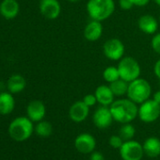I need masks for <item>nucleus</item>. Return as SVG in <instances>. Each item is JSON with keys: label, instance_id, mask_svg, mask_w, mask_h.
Returning a JSON list of instances; mask_svg holds the SVG:
<instances>
[{"label": "nucleus", "instance_id": "1", "mask_svg": "<svg viewBox=\"0 0 160 160\" xmlns=\"http://www.w3.org/2000/svg\"><path fill=\"white\" fill-rule=\"evenodd\" d=\"M114 121L120 123H127L133 122L138 114V108L137 104L130 99L115 100L109 107Z\"/></svg>", "mask_w": 160, "mask_h": 160}, {"label": "nucleus", "instance_id": "2", "mask_svg": "<svg viewBox=\"0 0 160 160\" xmlns=\"http://www.w3.org/2000/svg\"><path fill=\"white\" fill-rule=\"evenodd\" d=\"M115 12L114 0H89L87 12L92 20L99 22L108 19Z\"/></svg>", "mask_w": 160, "mask_h": 160}, {"label": "nucleus", "instance_id": "3", "mask_svg": "<svg viewBox=\"0 0 160 160\" xmlns=\"http://www.w3.org/2000/svg\"><path fill=\"white\" fill-rule=\"evenodd\" d=\"M33 131V122L28 117H18L14 119L9 126V134L11 138L18 142H23L28 139Z\"/></svg>", "mask_w": 160, "mask_h": 160}, {"label": "nucleus", "instance_id": "4", "mask_svg": "<svg viewBox=\"0 0 160 160\" xmlns=\"http://www.w3.org/2000/svg\"><path fill=\"white\" fill-rule=\"evenodd\" d=\"M126 94L128 99L137 105H140L150 99L152 95V87L147 80L138 77L129 83Z\"/></svg>", "mask_w": 160, "mask_h": 160}, {"label": "nucleus", "instance_id": "5", "mask_svg": "<svg viewBox=\"0 0 160 160\" xmlns=\"http://www.w3.org/2000/svg\"><path fill=\"white\" fill-rule=\"evenodd\" d=\"M120 78L130 83L139 77L141 70L138 62L132 57H125L120 59L118 64Z\"/></svg>", "mask_w": 160, "mask_h": 160}, {"label": "nucleus", "instance_id": "6", "mask_svg": "<svg viewBox=\"0 0 160 160\" xmlns=\"http://www.w3.org/2000/svg\"><path fill=\"white\" fill-rule=\"evenodd\" d=\"M138 118L146 123L153 122L160 117V104L153 99H148L138 108Z\"/></svg>", "mask_w": 160, "mask_h": 160}, {"label": "nucleus", "instance_id": "7", "mask_svg": "<svg viewBox=\"0 0 160 160\" xmlns=\"http://www.w3.org/2000/svg\"><path fill=\"white\" fill-rule=\"evenodd\" d=\"M122 160H141L144 155L142 145L136 140H126L119 149Z\"/></svg>", "mask_w": 160, "mask_h": 160}, {"label": "nucleus", "instance_id": "8", "mask_svg": "<svg viewBox=\"0 0 160 160\" xmlns=\"http://www.w3.org/2000/svg\"><path fill=\"white\" fill-rule=\"evenodd\" d=\"M124 45L117 38L108 39L103 45L104 55L110 60H120L124 55Z\"/></svg>", "mask_w": 160, "mask_h": 160}, {"label": "nucleus", "instance_id": "9", "mask_svg": "<svg viewBox=\"0 0 160 160\" xmlns=\"http://www.w3.org/2000/svg\"><path fill=\"white\" fill-rule=\"evenodd\" d=\"M93 123L99 129H106L108 128L112 122L114 121L110 108L108 107L101 106L99 107L93 113L92 116Z\"/></svg>", "mask_w": 160, "mask_h": 160}, {"label": "nucleus", "instance_id": "10", "mask_svg": "<svg viewBox=\"0 0 160 160\" xmlns=\"http://www.w3.org/2000/svg\"><path fill=\"white\" fill-rule=\"evenodd\" d=\"M74 147L81 153H92L96 147V140L92 135L82 133L74 139Z\"/></svg>", "mask_w": 160, "mask_h": 160}, {"label": "nucleus", "instance_id": "11", "mask_svg": "<svg viewBox=\"0 0 160 160\" xmlns=\"http://www.w3.org/2000/svg\"><path fill=\"white\" fill-rule=\"evenodd\" d=\"M40 12L46 19L55 20L61 12V6L58 0H41Z\"/></svg>", "mask_w": 160, "mask_h": 160}, {"label": "nucleus", "instance_id": "12", "mask_svg": "<svg viewBox=\"0 0 160 160\" xmlns=\"http://www.w3.org/2000/svg\"><path fill=\"white\" fill-rule=\"evenodd\" d=\"M90 113V108L82 101L73 103L69 109V117L74 122H84Z\"/></svg>", "mask_w": 160, "mask_h": 160}, {"label": "nucleus", "instance_id": "13", "mask_svg": "<svg viewBox=\"0 0 160 160\" xmlns=\"http://www.w3.org/2000/svg\"><path fill=\"white\" fill-rule=\"evenodd\" d=\"M46 113V108L44 104L40 100L31 101L27 108L28 117L34 122H38L42 121Z\"/></svg>", "mask_w": 160, "mask_h": 160}, {"label": "nucleus", "instance_id": "14", "mask_svg": "<svg viewBox=\"0 0 160 160\" xmlns=\"http://www.w3.org/2000/svg\"><path fill=\"white\" fill-rule=\"evenodd\" d=\"M138 28L147 35L155 34L158 29L157 20L151 14H144L139 17L138 21Z\"/></svg>", "mask_w": 160, "mask_h": 160}, {"label": "nucleus", "instance_id": "15", "mask_svg": "<svg viewBox=\"0 0 160 160\" xmlns=\"http://www.w3.org/2000/svg\"><path fill=\"white\" fill-rule=\"evenodd\" d=\"M20 11L19 3L16 0H3L0 4V14L5 19H14Z\"/></svg>", "mask_w": 160, "mask_h": 160}, {"label": "nucleus", "instance_id": "16", "mask_svg": "<svg viewBox=\"0 0 160 160\" xmlns=\"http://www.w3.org/2000/svg\"><path fill=\"white\" fill-rule=\"evenodd\" d=\"M103 34V26L101 22L92 20L84 28V37L89 42L98 41Z\"/></svg>", "mask_w": 160, "mask_h": 160}, {"label": "nucleus", "instance_id": "17", "mask_svg": "<svg viewBox=\"0 0 160 160\" xmlns=\"http://www.w3.org/2000/svg\"><path fill=\"white\" fill-rule=\"evenodd\" d=\"M94 94L96 96L97 103H99L101 106L110 107V105L115 101L114 100L115 95L113 94L110 87L107 85H101L97 87Z\"/></svg>", "mask_w": 160, "mask_h": 160}, {"label": "nucleus", "instance_id": "18", "mask_svg": "<svg viewBox=\"0 0 160 160\" xmlns=\"http://www.w3.org/2000/svg\"><path fill=\"white\" fill-rule=\"evenodd\" d=\"M144 153L152 158L157 157L160 154V139L156 137L148 138L142 144Z\"/></svg>", "mask_w": 160, "mask_h": 160}, {"label": "nucleus", "instance_id": "19", "mask_svg": "<svg viewBox=\"0 0 160 160\" xmlns=\"http://www.w3.org/2000/svg\"><path fill=\"white\" fill-rule=\"evenodd\" d=\"M26 86H27V81L25 77L21 74L12 75L7 82V89L12 94L23 92Z\"/></svg>", "mask_w": 160, "mask_h": 160}, {"label": "nucleus", "instance_id": "20", "mask_svg": "<svg viewBox=\"0 0 160 160\" xmlns=\"http://www.w3.org/2000/svg\"><path fill=\"white\" fill-rule=\"evenodd\" d=\"M15 107V101L12 93L0 92V114L9 115L11 114Z\"/></svg>", "mask_w": 160, "mask_h": 160}, {"label": "nucleus", "instance_id": "21", "mask_svg": "<svg viewBox=\"0 0 160 160\" xmlns=\"http://www.w3.org/2000/svg\"><path fill=\"white\" fill-rule=\"evenodd\" d=\"M129 83L122 80V78H119L116 81L109 84V87L115 96H122L127 93Z\"/></svg>", "mask_w": 160, "mask_h": 160}, {"label": "nucleus", "instance_id": "22", "mask_svg": "<svg viewBox=\"0 0 160 160\" xmlns=\"http://www.w3.org/2000/svg\"><path fill=\"white\" fill-rule=\"evenodd\" d=\"M34 130H35V133L38 136H40L42 138H47L52 134L53 126L49 122L41 121V122H38V123L36 124Z\"/></svg>", "mask_w": 160, "mask_h": 160}, {"label": "nucleus", "instance_id": "23", "mask_svg": "<svg viewBox=\"0 0 160 160\" xmlns=\"http://www.w3.org/2000/svg\"><path fill=\"white\" fill-rule=\"evenodd\" d=\"M103 78L105 81H107L109 84L118 80L120 78V72H119L118 67L116 66L107 67L103 72Z\"/></svg>", "mask_w": 160, "mask_h": 160}, {"label": "nucleus", "instance_id": "24", "mask_svg": "<svg viewBox=\"0 0 160 160\" xmlns=\"http://www.w3.org/2000/svg\"><path fill=\"white\" fill-rule=\"evenodd\" d=\"M135 134H136V129L130 122L122 123V125L121 126L119 130V135L124 141L132 139Z\"/></svg>", "mask_w": 160, "mask_h": 160}, {"label": "nucleus", "instance_id": "25", "mask_svg": "<svg viewBox=\"0 0 160 160\" xmlns=\"http://www.w3.org/2000/svg\"><path fill=\"white\" fill-rule=\"evenodd\" d=\"M123 142H124V140L121 138L120 135L111 136L109 138V145L114 149H120L122 147V145L123 144Z\"/></svg>", "mask_w": 160, "mask_h": 160}, {"label": "nucleus", "instance_id": "26", "mask_svg": "<svg viewBox=\"0 0 160 160\" xmlns=\"http://www.w3.org/2000/svg\"><path fill=\"white\" fill-rule=\"evenodd\" d=\"M151 46L155 53L160 55V32L156 33L152 37V39L151 41Z\"/></svg>", "mask_w": 160, "mask_h": 160}, {"label": "nucleus", "instance_id": "27", "mask_svg": "<svg viewBox=\"0 0 160 160\" xmlns=\"http://www.w3.org/2000/svg\"><path fill=\"white\" fill-rule=\"evenodd\" d=\"M83 102L89 107V108H91V107H93V106H95L96 105V103H97V99H96V96H95V94H87V95H85L84 96V98H83Z\"/></svg>", "mask_w": 160, "mask_h": 160}, {"label": "nucleus", "instance_id": "28", "mask_svg": "<svg viewBox=\"0 0 160 160\" xmlns=\"http://www.w3.org/2000/svg\"><path fill=\"white\" fill-rule=\"evenodd\" d=\"M119 6L123 11H130L135 5L132 0H119Z\"/></svg>", "mask_w": 160, "mask_h": 160}, {"label": "nucleus", "instance_id": "29", "mask_svg": "<svg viewBox=\"0 0 160 160\" xmlns=\"http://www.w3.org/2000/svg\"><path fill=\"white\" fill-rule=\"evenodd\" d=\"M90 160H105V156L100 152H92L91 153Z\"/></svg>", "mask_w": 160, "mask_h": 160}, {"label": "nucleus", "instance_id": "30", "mask_svg": "<svg viewBox=\"0 0 160 160\" xmlns=\"http://www.w3.org/2000/svg\"><path fill=\"white\" fill-rule=\"evenodd\" d=\"M151 0H132V2L134 3L135 6L137 7H144L147 4H149V2Z\"/></svg>", "mask_w": 160, "mask_h": 160}, {"label": "nucleus", "instance_id": "31", "mask_svg": "<svg viewBox=\"0 0 160 160\" xmlns=\"http://www.w3.org/2000/svg\"><path fill=\"white\" fill-rule=\"evenodd\" d=\"M153 72H154V74L156 75V77L160 80V59H158L154 66H153Z\"/></svg>", "mask_w": 160, "mask_h": 160}, {"label": "nucleus", "instance_id": "32", "mask_svg": "<svg viewBox=\"0 0 160 160\" xmlns=\"http://www.w3.org/2000/svg\"><path fill=\"white\" fill-rule=\"evenodd\" d=\"M152 99H153L156 103L160 104V91H157V92H155L153 93Z\"/></svg>", "mask_w": 160, "mask_h": 160}, {"label": "nucleus", "instance_id": "33", "mask_svg": "<svg viewBox=\"0 0 160 160\" xmlns=\"http://www.w3.org/2000/svg\"><path fill=\"white\" fill-rule=\"evenodd\" d=\"M69 2H72V3H75V2H79L80 0H67Z\"/></svg>", "mask_w": 160, "mask_h": 160}, {"label": "nucleus", "instance_id": "34", "mask_svg": "<svg viewBox=\"0 0 160 160\" xmlns=\"http://www.w3.org/2000/svg\"><path fill=\"white\" fill-rule=\"evenodd\" d=\"M154 1V3L156 4V5H158L159 7H160V0H153Z\"/></svg>", "mask_w": 160, "mask_h": 160}, {"label": "nucleus", "instance_id": "35", "mask_svg": "<svg viewBox=\"0 0 160 160\" xmlns=\"http://www.w3.org/2000/svg\"><path fill=\"white\" fill-rule=\"evenodd\" d=\"M159 21H160V16H159Z\"/></svg>", "mask_w": 160, "mask_h": 160}]
</instances>
